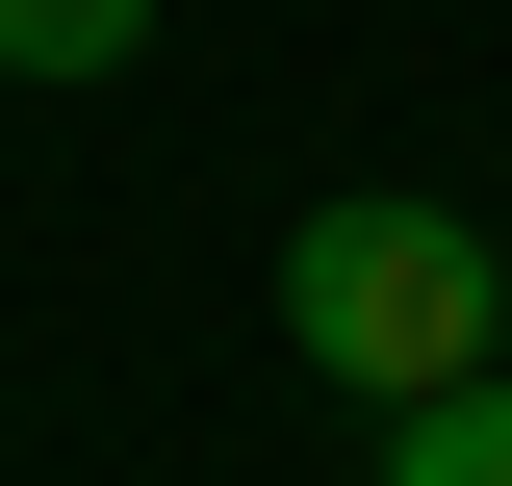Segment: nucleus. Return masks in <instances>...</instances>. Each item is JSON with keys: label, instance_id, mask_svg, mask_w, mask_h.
<instances>
[{"label": "nucleus", "instance_id": "obj_2", "mask_svg": "<svg viewBox=\"0 0 512 486\" xmlns=\"http://www.w3.org/2000/svg\"><path fill=\"white\" fill-rule=\"evenodd\" d=\"M384 486H512V359L436 384V410H384Z\"/></svg>", "mask_w": 512, "mask_h": 486}, {"label": "nucleus", "instance_id": "obj_1", "mask_svg": "<svg viewBox=\"0 0 512 486\" xmlns=\"http://www.w3.org/2000/svg\"><path fill=\"white\" fill-rule=\"evenodd\" d=\"M282 359L359 384V410L487 384L512 359V231H461V205H410V180H333L308 231H282Z\"/></svg>", "mask_w": 512, "mask_h": 486}, {"label": "nucleus", "instance_id": "obj_3", "mask_svg": "<svg viewBox=\"0 0 512 486\" xmlns=\"http://www.w3.org/2000/svg\"><path fill=\"white\" fill-rule=\"evenodd\" d=\"M154 52V0H0V77H128Z\"/></svg>", "mask_w": 512, "mask_h": 486}]
</instances>
